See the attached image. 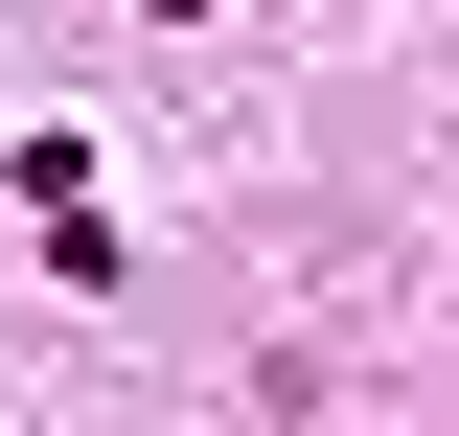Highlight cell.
<instances>
[{"label":"cell","mask_w":459,"mask_h":436,"mask_svg":"<svg viewBox=\"0 0 459 436\" xmlns=\"http://www.w3.org/2000/svg\"><path fill=\"white\" fill-rule=\"evenodd\" d=\"M161 23H207V0H161Z\"/></svg>","instance_id":"cell-1"}]
</instances>
